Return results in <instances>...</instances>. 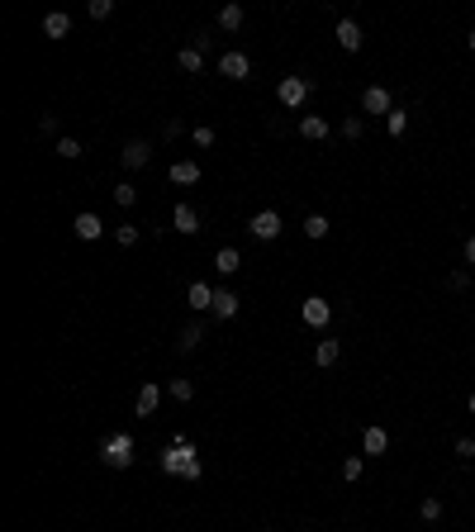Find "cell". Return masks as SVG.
<instances>
[{
    "mask_svg": "<svg viewBox=\"0 0 475 532\" xmlns=\"http://www.w3.org/2000/svg\"><path fill=\"white\" fill-rule=\"evenodd\" d=\"M162 470L167 475H181V480H200V456H195V447H190V438H176L167 452H162Z\"/></svg>",
    "mask_w": 475,
    "mask_h": 532,
    "instance_id": "6da1fadb",
    "label": "cell"
},
{
    "mask_svg": "<svg viewBox=\"0 0 475 532\" xmlns=\"http://www.w3.org/2000/svg\"><path fill=\"white\" fill-rule=\"evenodd\" d=\"M100 456H105V466H114V470L133 466V438H128V433H114V438H105V442H100Z\"/></svg>",
    "mask_w": 475,
    "mask_h": 532,
    "instance_id": "7a4b0ae2",
    "label": "cell"
},
{
    "mask_svg": "<svg viewBox=\"0 0 475 532\" xmlns=\"http://www.w3.org/2000/svg\"><path fill=\"white\" fill-rule=\"evenodd\" d=\"M309 91H314V86H309L304 77H281V86H276V95H281L285 110H300L304 100H309Z\"/></svg>",
    "mask_w": 475,
    "mask_h": 532,
    "instance_id": "3957f363",
    "label": "cell"
},
{
    "mask_svg": "<svg viewBox=\"0 0 475 532\" xmlns=\"http://www.w3.org/2000/svg\"><path fill=\"white\" fill-rule=\"evenodd\" d=\"M447 285H452V290H466V285H471V276H466V271H452V276H447Z\"/></svg>",
    "mask_w": 475,
    "mask_h": 532,
    "instance_id": "d590c367",
    "label": "cell"
},
{
    "mask_svg": "<svg viewBox=\"0 0 475 532\" xmlns=\"http://www.w3.org/2000/svg\"><path fill=\"white\" fill-rule=\"evenodd\" d=\"M190 138H195V148H214V128H195Z\"/></svg>",
    "mask_w": 475,
    "mask_h": 532,
    "instance_id": "836d02e7",
    "label": "cell"
},
{
    "mask_svg": "<svg viewBox=\"0 0 475 532\" xmlns=\"http://www.w3.org/2000/svg\"><path fill=\"white\" fill-rule=\"evenodd\" d=\"M214 266H219V276H233L238 266H242V257H238V248H219L214 252Z\"/></svg>",
    "mask_w": 475,
    "mask_h": 532,
    "instance_id": "ffe728a7",
    "label": "cell"
},
{
    "mask_svg": "<svg viewBox=\"0 0 475 532\" xmlns=\"http://www.w3.org/2000/svg\"><path fill=\"white\" fill-rule=\"evenodd\" d=\"M238 304H242V299H238L233 290H214V314H219V318H233Z\"/></svg>",
    "mask_w": 475,
    "mask_h": 532,
    "instance_id": "d6986e66",
    "label": "cell"
},
{
    "mask_svg": "<svg viewBox=\"0 0 475 532\" xmlns=\"http://www.w3.org/2000/svg\"><path fill=\"white\" fill-rule=\"evenodd\" d=\"M167 176H172L176 186H195V181H200V162H195V157H176Z\"/></svg>",
    "mask_w": 475,
    "mask_h": 532,
    "instance_id": "ba28073f",
    "label": "cell"
},
{
    "mask_svg": "<svg viewBox=\"0 0 475 532\" xmlns=\"http://www.w3.org/2000/svg\"><path fill=\"white\" fill-rule=\"evenodd\" d=\"M147 157H152V148L142 138H133V143H124V153H119V162H124L128 172H138V167H147Z\"/></svg>",
    "mask_w": 475,
    "mask_h": 532,
    "instance_id": "30bf717a",
    "label": "cell"
},
{
    "mask_svg": "<svg viewBox=\"0 0 475 532\" xmlns=\"http://www.w3.org/2000/svg\"><path fill=\"white\" fill-rule=\"evenodd\" d=\"M466 262H471V266H475V233H471V238H466Z\"/></svg>",
    "mask_w": 475,
    "mask_h": 532,
    "instance_id": "8d00e7d4",
    "label": "cell"
},
{
    "mask_svg": "<svg viewBox=\"0 0 475 532\" xmlns=\"http://www.w3.org/2000/svg\"><path fill=\"white\" fill-rule=\"evenodd\" d=\"M271 532H276V528H271Z\"/></svg>",
    "mask_w": 475,
    "mask_h": 532,
    "instance_id": "ab89813d",
    "label": "cell"
},
{
    "mask_svg": "<svg viewBox=\"0 0 475 532\" xmlns=\"http://www.w3.org/2000/svg\"><path fill=\"white\" fill-rule=\"evenodd\" d=\"M418 514H423V523H437V518H442V499H437V494H428V499L418 504Z\"/></svg>",
    "mask_w": 475,
    "mask_h": 532,
    "instance_id": "d4e9b609",
    "label": "cell"
},
{
    "mask_svg": "<svg viewBox=\"0 0 475 532\" xmlns=\"http://www.w3.org/2000/svg\"><path fill=\"white\" fill-rule=\"evenodd\" d=\"M362 110L366 114H390L395 110V105H390V91H385V86H366L362 91Z\"/></svg>",
    "mask_w": 475,
    "mask_h": 532,
    "instance_id": "52a82bcc",
    "label": "cell"
},
{
    "mask_svg": "<svg viewBox=\"0 0 475 532\" xmlns=\"http://www.w3.org/2000/svg\"><path fill=\"white\" fill-rule=\"evenodd\" d=\"M362 456H347V461H342V480H357V475H362Z\"/></svg>",
    "mask_w": 475,
    "mask_h": 532,
    "instance_id": "1f68e13d",
    "label": "cell"
},
{
    "mask_svg": "<svg viewBox=\"0 0 475 532\" xmlns=\"http://www.w3.org/2000/svg\"><path fill=\"white\" fill-rule=\"evenodd\" d=\"M157 404H162V385H142L138 399H133V414L147 419V414H157Z\"/></svg>",
    "mask_w": 475,
    "mask_h": 532,
    "instance_id": "5bb4252c",
    "label": "cell"
},
{
    "mask_svg": "<svg viewBox=\"0 0 475 532\" xmlns=\"http://www.w3.org/2000/svg\"><path fill=\"white\" fill-rule=\"evenodd\" d=\"M300 133L309 143H323L328 138V119H318V114H309V119H300Z\"/></svg>",
    "mask_w": 475,
    "mask_h": 532,
    "instance_id": "e0dca14e",
    "label": "cell"
},
{
    "mask_svg": "<svg viewBox=\"0 0 475 532\" xmlns=\"http://www.w3.org/2000/svg\"><path fill=\"white\" fill-rule=\"evenodd\" d=\"M200 338H205V328H200V323L181 328V338H176V352H195V347H200Z\"/></svg>",
    "mask_w": 475,
    "mask_h": 532,
    "instance_id": "7402d4cb",
    "label": "cell"
},
{
    "mask_svg": "<svg viewBox=\"0 0 475 532\" xmlns=\"http://www.w3.org/2000/svg\"><path fill=\"white\" fill-rule=\"evenodd\" d=\"M304 323H309V328H323V323H328V318H332V304H328V299H323V295H309V299H304Z\"/></svg>",
    "mask_w": 475,
    "mask_h": 532,
    "instance_id": "5b68a950",
    "label": "cell"
},
{
    "mask_svg": "<svg viewBox=\"0 0 475 532\" xmlns=\"http://www.w3.org/2000/svg\"><path fill=\"white\" fill-rule=\"evenodd\" d=\"M114 238H119L124 248H133V243H138V223H119V228H114Z\"/></svg>",
    "mask_w": 475,
    "mask_h": 532,
    "instance_id": "f1b7e54d",
    "label": "cell"
},
{
    "mask_svg": "<svg viewBox=\"0 0 475 532\" xmlns=\"http://www.w3.org/2000/svg\"><path fill=\"white\" fill-rule=\"evenodd\" d=\"M385 128H390V138H404L409 133V110H390L385 114Z\"/></svg>",
    "mask_w": 475,
    "mask_h": 532,
    "instance_id": "44dd1931",
    "label": "cell"
},
{
    "mask_svg": "<svg viewBox=\"0 0 475 532\" xmlns=\"http://www.w3.org/2000/svg\"><path fill=\"white\" fill-rule=\"evenodd\" d=\"M362 133H366V119H362V114L342 119V138H362Z\"/></svg>",
    "mask_w": 475,
    "mask_h": 532,
    "instance_id": "83f0119b",
    "label": "cell"
},
{
    "mask_svg": "<svg viewBox=\"0 0 475 532\" xmlns=\"http://www.w3.org/2000/svg\"><path fill=\"white\" fill-rule=\"evenodd\" d=\"M466 43H471V52H475V29H471V33H466Z\"/></svg>",
    "mask_w": 475,
    "mask_h": 532,
    "instance_id": "74e56055",
    "label": "cell"
},
{
    "mask_svg": "<svg viewBox=\"0 0 475 532\" xmlns=\"http://www.w3.org/2000/svg\"><path fill=\"white\" fill-rule=\"evenodd\" d=\"M43 33H48V38H67V33H72V15H62V10H52V15L43 19Z\"/></svg>",
    "mask_w": 475,
    "mask_h": 532,
    "instance_id": "2e32d148",
    "label": "cell"
},
{
    "mask_svg": "<svg viewBox=\"0 0 475 532\" xmlns=\"http://www.w3.org/2000/svg\"><path fill=\"white\" fill-rule=\"evenodd\" d=\"M114 15V0H91V19H110Z\"/></svg>",
    "mask_w": 475,
    "mask_h": 532,
    "instance_id": "d6a6232c",
    "label": "cell"
},
{
    "mask_svg": "<svg viewBox=\"0 0 475 532\" xmlns=\"http://www.w3.org/2000/svg\"><path fill=\"white\" fill-rule=\"evenodd\" d=\"M337 357H342V347L332 343V338H323V343L314 347V361H318V366H332V361H337Z\"/></svg>",
    "mask_w": 475,
    "mask_h": 532,
    "instance_id": "603a6c76",
    "label": "cell"
},
{
    "mask_svg": "<svg viewBox=\"0 0 475 532\" xmlns=\"http://www.w3.org/2000/svg\"><path fill=\"white\" fill-rule=\"evenodd\" d=\"M247 233L262 238V243H271V238H281V214L276 209H262V214H252V223H247Z\"/></svg>",
    "mask_w": 475,
    "mask_h": 532,
    "instance_id": "277c9868",
    "label": "cell"
},
{
    "mask_svg": "<svg viewBox=\"0 0 475 532\" xmlns=\"http://www.w3.org/2000/svg\"><path fill=\"white\" fill-rule=\"evenodd\" d=\"M72 228H77L81 243H95V238H105V223H100V214H91V209H86V214H77V223H72Z\"/></svg>",
    "mask_w": 475,
    "mask_h": 532,
    "instance_id": "8fae6325",
    "label": "cell"
},
{
    "mask_svg": "<svg viewBox=\"0 0 475 532\" xmlns=\"http://www.w3.org/2000/svg\"><path fill=\"white\" fill-rule=\"evenodd\" d=\"M167 394H172L176 404H186L190 394H195V385H190V380H167Z\"/></svg>",
    "mask_w": 475,
    "mask_h": 532,
    "instance_id": "484cf974",
    "label": "cell"
},
{
    "mask_svg": "<svg viewBox=\"0 0 475 532\" xmlns=\"http://www.w3.org/2000/svg\"><path fill=\"white\" fill-rule=\"evenodd\" d=\"M328 228H332V223L323 219V214H309V219H304V233H309V238H328Z\"/></svg>",
    "mask_w": 475,
    "mask_h": 532,
    "instance_id": "4316f807",
    "label": "cell"
},
{
    "mask_svg": "<svg viewBox=\"0 0 475 532\" xmlns=\"http://www.w3.org/2000/svg\"><path fill=\"white\" fill-rule=\"evenodd\" d=\"M186 304H190V309H214V290H209L205 281H195L186 290Z\"/></svg>",
    "mask_w": 475,
    "mask_h": 532,
    "instance_id": "9a60e30c",
    "label": "cell"
},
{
    "mask_svg": "<svg viewBox=\"0 0 475 532\" xmlns=\"http://www.w3.org/2000/svg\"><path fill=\"white\" fill-rule=\"evenodd\" d=\"M219 29H228V33L242 29V5H223L219 10Z\"/></svg>",
    "mask_w": 475,
    "mask_h": 532,
    "instance_id": "cb8c5ba5",
    "label": "cell"
},
{
    "mask_svg": "<svg viewBox=\"0 0 475 532\" xmlns=\"http://www.w3.org/2000/svg\"><path fill=\"white\" fill-rule=\"evenodd\" d=\"M114 200H119V204H133V200H138V186L119 181V186H114Z\"/></svg>",
    "mask_w": 475,
    "mask_h": 532,
    "instance_id": "f546056e",
    "label": "cell"
},
{
    "mask_svg": "<svg viewBox=\"0 0 475 532\" xmlns=\"http://www.w3.org/2000/svg\"><path fill=\"white\" fill-rule=\"evenodd\" d=\"M332 38H337V48L357 52V48H362V24H357V19H342V24L332 29Z\"/></svg>",
    "mask_w": 475,
    "mask_h": 532,
    "instance_id": "7c38bea8",
    "label": "cell"
},
{
    "mask_svg": "<svg viewBox=\"0 0 475 532\" xmlns=\"http://www.w3.org/2000/svg\"><path fill=\"white\" fill-rule=\"evenodd\" d=\"M247 72H252L247 52H223V57H219V77H228V81H247Z\"/></svg>",
    "mask_w": 475,
    "mask_h": 532,
    "instance_id": "8992f818",
    "label": "cell"
},
{
    "mask_svg": "<svg viewBox=\"0 0 475 532\" xmlns=\"http://www.w3.org/2000/svg\"><path fill=\"white\" fill-rule=\"evenodd\" d=\"M57 157H67V162H72V157H81V143H77V138H57Z\"/></svg>",
    "mask_w": 475,
    "mask_h": 532,
    "instance_id": "4dcf8cb0",
    "label": "cell"
},
{
    "mask_svg": "<svg viewBox=\"0 0 475 532\" xmlns=\"http://www.w3.org/2000/svg\"><path fill=\"white\" fill-rule=\"evenodd\" d=\"M471 414H475V394H471Z\"/></svg>",
    "mask_w": 475,
    "mask_h": 532,
    "instance_id": "f35d334b",
    "label": "cell"
},
{
    "mask_svg": "<svg viewBox=\"0 0 475 532\" xmlns=\"http://www.w3.org/2000/svg\"><path fill=\"white\" fill-rule=\"evenodd\" d=\"M172 228H176V233H200V214H195V204H176V209H172Z\"/></svg>",
    "mask_w": 475,
    "mask_h": 532,
    "instance_id": "9c48e42d",
    "label": "cell"
},
{
    "mask_svg": "<svg viewBox=\"0 0 475 532\" xmlns=\"http://www.w3.org/2000/svg\"><path fill=\"white\" fill-rule=\"evenodd\" d=\"M457 456H461V461H471V456H475V438H457Z\"/></svg>",
    "mask_w": 475,
    "mask_h": 532,
    "instance_id": "e575fe53",
    "label": "cell"
},
{
    "mask_svg": "<svg viewBox=\"0 0 475 532\" xmlns=\"http://www.w3.org/2000/svg\"><path fill=\"white\" fill-rule=\"evenodd\" d=\"M362 447H366V456H385V452H390V433L371 423V428L362 433Z\"/></svg>",
    "mask_w": 475,
    "mask_h": 532,
    "instance_id": "4fadbf2b",
    "label": "cell"
},
{
    "mask_svg": "<svg viewBox=\"0 0 475 532\" xmlns=\"http://www.w3.org/2000/svg\"><path fill=\"white\" fill-rule=\"evenodd\" d=\"M176 67H181V72H200V67H205V52H200L195 43L181 48V52H176Z\"/></svg>",
    "mask_w": 475,
    "mask_h": 532,
    "instance_id": "ac0fdd59",
    "label": "cell"
}]
</instances>
